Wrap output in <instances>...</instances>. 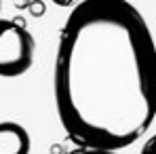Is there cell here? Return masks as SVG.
Here are the masks:
<instances>
[{
	"label": "cell",
	"mask_w": 156,
	"mask_h": 154,
	"mask_svg": "<svg viewBox=\"0 0 156 154\" xmlns=\"http://www.w3.org/2000/svg\"><path fill=\"white\" fill-rule=\"evenodd\" d=\"M0 6H2V4H0Z\"/></svg>",
	"instance_id": "cell-6"
},
{
	"label": "cell",
	"mask_w": 156,
	"mask_h": 154,
	"mask_svg": "<svg viewBox=\"0 0 156 154\" xmlns=\"http://www.w3.org/2000/svg\"><path fill=\"white\" fill-rule=\"evenodd\" d=\"M30 135L17 123H0V154H30Z\"/></svg>",
	"instance_id": "cell-3"
},
{
	"label": "cell",
	"mask_w": 156,
	"mask_h": 154,
	"mask_svg": "<svg viewBox=\"0 0 156 154\" xmlns=\"http://www.w3.org/2000/svg\"><path fill=\"white\" fill-rule=\"evenodd\" d=\"M156 47L127 0H84L66 19L55 59L61 127L82 150L118 152L154 120Z\"/></svg>",
	"instance_id": "cell-1"
},
{
	"label": "cell",
	"mask_w": 156,
	"mask_h": 154,
	"mask_svg": "<svg viewBox=\"0 0 156 154\" xmlns=\"http://www.w3.org/2000/svg\"><path fill=\"white\" fill-rule=\"evenodd\" d=\"M34 38L19 21L0 19V76L15 78L32 68Z\"/></svg>",
	"instance_id": "cell-2"
},
{
	"label": "cell",
	"mask_w": 156,
	"mask_h": 154,
	"mask_svg": "<svg viewBox=\"0 0 156 154\" xmlns=\"http://www.w3.org/2000/svg\"><path fill=\"white\" fill-rule=\"evenodd\" d=\"M76 154H118V152H99V150H80Z\"/></svg>",
	"instance_id": "cell-5"
},
{
	"label": "cell",
	"mask_w": 156,
	"mask_h": 154,
	"mask_svg": "<svg viewBox=\"0 0 156 154\" xmlns=\"http://www.w3.org/2000/svg\"><path fill=\"white\" fill-rule=\"evenodd\" d=\"M141 154H154V139H150V141H148V144L144 146Z\"/></svg>",
	"instance_id": "cell-4"
}]
</instances>
